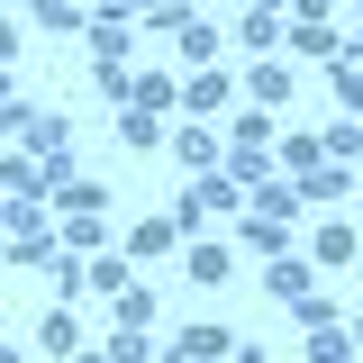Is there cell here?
Returning a JSON list of instances; mask_svg holds the SVG:
<instances>
[{
    "instance_id": "2",
    "label": "cell",
    "mask_w": 363,
    "mask_h": 363,
    "mask_svg": "<svg viewBox=\"0 0 363 363\" xmlns=\"http://www.w3.org/2000/svg\"><path fill=\"white\" fill-rule=\"evenodd\" d=\"M236 73H182V118H227L236 109Z\"/></svg>"
},
{
    "instance_id": "26",
    "label": "cell",
    "mask_w": 363,
    "mask_h": 363,
    "mask_svg": "<svg viewBox=\"0 0 363 363\" xmlns=\"http://www.w3.org/2000/svg\"><path fill=\"white\" fill-rule=\"evenodd\" d=\"M236 45H245V55H272V45H281V18H272V9H245Z\"/></svg>"
},
{
    "instance_id": "18",
    "label": "cell",
    "mask_w": 363,
    "mask_h": 363,
    "mask_svg": "<svg viewBox=\"0 0 363 363\" xmlns=\"http://www.w3.org/2000/svg\"><path fill=\"white\" fill-rule=\"evenodd\" d=\"M100 209H109V191H100V182H64V191H55V218H100Z\"/></svg>"
},
{
    "instance_id": "13",
    "label": "cell",
    "mask_w": 363,
    "mask_h": 363,
    "mask_svg": "<svg viewBox=\"0 0 363 363\" xmlns=\"http://www.w3.org/2000/svg\"><path fill=\"white\" fill-rule=\"evenodd\" d=\"M118 145H136V155H155V145H173V128H164V109H118Z\"/></svg>"
},
{
    "instance_id": "25",
    "label": "cell",
    "mask_w": 363,
    "mask_h": 363,
    "mask_svg": "<svg viewBox=\"0 0 363 363\" xmlns=\"http://www.w3.org/2000/svg\"><path fill=\"white\" fill-rule=\"evenodd\" d=\"M0 227H9V236H37V227H45L37 191H9V200H0Z\"/></svg>"
},
{
    "instance_id": "21",
    "label": "cell",
    "mask_w": 363,
    "mask_h": 363,
    "mask_svg": "<svg viewBox=\"0 0 363 363\" xmlns=\"http://www.w3.org/2000/svg\"><path fill=\"white\" fill-rule=\"evenodd\" d=\"M245 209H255V218H300V191H291V182H255Z\"/></svg>"
},
{
    "instance_id": "40",
    "label": "cell",
    "mask_w": 363,
    "mask_h": 363,
    "mask_svg": "<svg viewBox=\"0 0 363 363\" xmlns=\"http://www.w3.org/2000/svg\"><path fill=\"white\" fill-rule=\"evenodd\" d=\"M0 200H9V191H0Z\"/></svg>"
},
{
    "instance_id": "8",
    "label": "cell",
    "mask_w": 363,
    "mask_h": 363,
    "mask_svg": "<svg viewBox=\"0 0 363 363\" xmlns=\"http://www.w3.org/2000/svg\"><path fill=\"white\" fill-rule=\"evenodd\" d=\"M191 236H182V218H136L128 227V264H155V255H182Z\"/></svg>"
},
{
    "instance_id": "14",
    "label": "cell",
    "mask_w": 363,
    "mask_h": 363,
    "mask_svg": "<svg viewBox=\"0 0 363 363\" xmlns=\"http://www.w3.org/2000/svg\"><path fill=\"white\" fill-rule=\"evenodd\" d=\"M37 345H45V354H82V318H73V300H55V309L37 318Z\"/></svg>"
},
{
    "instance_id": "15",
    "label": "cell",
    "mask_w": 363,
    "mask_h": 363,
    "mask_svg": "<svg viewBox=\"0 0 363 363\" xmlns=\"http://www.w3.org/2000/svg\"><path fill=\"white\" fill-rule=\"evenodd\" d=\"M218 173H227V182H245V191H255V182H272V173H281V164H272V145H227V155H218Z\"/></svg>"
},
{
    "instance_id": "1",
    "label": "cell",
    "mask_w": 363,
    "mask_h": 363,
    "mask_svg": "<svg viewBox=\"0 0 363 363\" xmlns=\"http://www.w3.org/2000/svg\"><path fill=\"white\" fill-rule=\"evenodd\" d=\"M173 218H182V236H209L218 218H245V182H227V173H200L191 191L173 200Z\"/></svg>"
},
{
    "instance_id": "28",
    "label": "cell",
    "mask_w": 363,
    "mask_h": 363,
    "mask_svg": "<svg viewBox=\"0 0 363 363\" xmlns=\"http://www.w3.org/2000/svg\"><path fill=\"white\" fill-rule=\"evenodd\" d=\"M118 327H145V336H155V291H145V281L118 291Z\"/></svg>"
},
{
    "instance_id": "36",
    "label": "cell",
    "mask_w": 363,
    "mask_h": 363,
    "mask_svg": "<svg viewBox=\"0 0 363 363\" xmlns=\"http://www.w3.org/2000/svg\"><path fill=\"white\" fill-rule=\"evenodd\" d=\"M255 9H272V18H291V0H255Z\"/></svg>"
},
{
    "instance_id": "30",
    "label": "cell",
    "mask_w": 363,
    "mask_h": 363,
    "mask_svg": "<svg viewBox=\"0 0 363 363\" xmlns=\"http://www.w3.org/2000/svg\"><path fill=\"white\" fill-rule=\"evenodd\" d=\"M109 363H164V354H155L145 327H118V336H109Z\"/></svg>"
},
{
    "instance_id": "32",
    "label": "cell",
    "mask_w": 363,
    "mask_h": 363,
    "mask_svg": "<svg viewBox=\"0 0 363 363\" xmlns=\"http://www.w3.org/2000/svg\"><path fill=\"white\" fill-rule=\"evenodd\" d=\"M64 255H100V218H64Z\"/></svg>"
},
{
    "instance_id": "38",
    "label": "cell",
    "mask_w": 363,
    "mask_h": 363,
    "mask_svg": "<svg viewBox=\"0 0 363 363\" xmlns=\"http://www.w3.org/2000/svg\"><path fill=\"white\" fill-rule=\"evenodd\" d=\"M64 363H109V354H91V345H82V354H64Z\"/></svg>"
},
{
    "instance_id": "4",
    "label": "cell",
    "mask_w": 363,
    "mask_h": 363,
    "mask_svg": "<svg viewBox=\"0 0 363 363\" xmlns=\"http://www.w3.org/2000/svg\"><path fill=\"white\" fill-rule=\"evenodd\" d=\"M173 155L191 164V173H218V155H227L218 118H182V128H173Z\"/></svg>"
},
{
    "instance_id": "22",
    "label": "cell",
    "mask_w": 363,
    "mask_h": 363,
    "mask_svg": "<svg viewBox=\"0 0 363 363\" xmlns=\"http://www.w3.org/2000/svg\"><path fill=\"white\" fill-rule=\"evenodd\" d=\"M37 28H45V37H82L91 9H82V0H37Z\"/></svg>"
},
{
    "instance_id": "16",
    "label": "cell",
    "mask_w": 363,
    "mask_h": 363,
    "mask_svg": "<svg viewBox=\"0 0 363 363\" xmlns=\"http://www.w3.org/2000/svg\"><path fill=\"white\" fill-rule=\"evenodd\" d=\"M272 164H281L291 182H300V173H318V164H327V136H300V128H291L281 145H272Z\"/></svg>"
},
{
    "instance_id": "24",
    "label": "cell",
    "mask_w": 363,
    "mask_h": 363,
    "mask_svg": "<svg viewBox=\"0 0 363 363\" xmlns=\"http://www.w3.org/2000/svg\"><path fill=\"white\" fill-rule=\"evenodd\" d=\"M9 264H28V272H55V264H64V245H55L45 227H37V236H9Z\"/></svg>"
},
{
    "instance_id": "7",
    "label": "cell",
    "mask_w": 363,
    "mask_h": 363,
    "mask_svg": "<svg viewBox=\"0 0 363 363\" xmlns=\"http://www.w3.org/2000/svg\"><path fill=\"white\" fill-rule=\"evenodd\" d=\"M354 255H363V236H354V218H327V227H318V236H309V264H318V272H345V264H354Z\"/></svg>"
},
{
    "instance_id": "31",
    "label": "cell",
    "mask_w": 363,
    "mask_h": 363,
    "mask_svg": "<svg viewBox=\"0 0 363 363\" xmlns=\"http://www.w3.org/2000/svg\"><path fill=\"white\" fill-rule=\"evenodd\" d=\"M37 128V109H28V100H18V91H9V100H0V145H18V136Z\"/></svg>"
},
{
    "instance_id": "19",
    "label": "cell",
    "mask_w": 363,
    "mask_h": 363,
    "mask_svg": "<svg viewBox=\"0 0 363 363\" xmlns=\"http://www.w3.org/2000/svg\"><path fill=\"white\" fill-rule=\"evenodd\" d=\"M236 236H245L255 255H291V218H255V209H245V218H236Z\"/></svg>"
},
{
    "instance_id": "3",
    "label": "cell",
    "mask_w": 363,
    "mask_h": 363,
    "mask_svg": "<svg viewBox=\"0 0 363 363\" xmlns=\"http://www.w3.org/2000/svg\"><path fill=\"white\" fill-rule=\"evenodd\" d=\"M236 345H245V336L209 318V327H182V336H173V363H236Z\"/></svg>"
},
{
    "instance_id": "20",
    "label": "cell",
    "mask_w": 363,
    "mask_h": 363,
    "mask_svg": "<svg viewBox=\"0 0 363 363\" xmlns=\"http://www.w3.org/2000/svg\"><path fill=\"white\" fill-rule=\"evenodd\" d=\"M128 281H136V264H128V255H91V264H82V291H109V300H118Z\"/></svg>"
},
{
    "instance_id": "17",
    "label": "cell",
    "mask_w": 363,
    "mask_h": 363,
    "mask_svg": "<svg viewBox=\"0 0 363 363\" xmlns=\"http://www.w3.org/2000/svg\"><path fill=\"white\" fill-rule=\"evenodd\" d=\"M218 128H227V145H281V136H272V109H255V100H245V109H227Z\"/></svg>"
},
{
    "instance_id": "5",
    "label": "cell",
    "mask_w": 363,
    "mask_h": 363,
    "mask_svg": "<svg viewBox=\"0 0 363 363\" xmlns=\"http://www.w3.org/2000/svg\"><path fill=\"white\" fill-rule=\"evenodd\" d=\"M291 82H300V73H291L281 55H255V64H245V100H255V109H281Z\"/></svg>"
},
{
    "instance_id": "37",
    "label": "cell",
    "mask_w": 363,
    "mask_h": 363,
    "mask_svg": "<svg viewBox=\"0 0 363 363\" xmlns=\"http://www.w3.org/2000/svg\"><path fill=\"white\" fill-rule=\"evenodd\" d=\"M345 336H354V363H363V318H354V327H345Z\"/></svg>"
},
{
    "instance_id": "35",
    "label": "cell",
    "mask_w": 363,
    "mask_h": 363,
    "mask_svg": "<svg viewBox=\"0 0 363 363\" xmlns=\"http://www.w3.org/2000/svg\"><path fill=\"white\" fill-rule=\"evenodd\" d=\"M236 363H272V354H264V345H236Z\"/></svg>"
},
{
    "instance_id": "29",
    "label": "cell",
    "mask_w": 363,
    "mask_h": 363,
    "mask_svg": "<svg viewBox=\"0 0 363 363\" xmlns=\"http://www.w3.org/2000/svg\"><path fill=\"white\" fill-rule=\"evenodd\" d=\"M327 155H336V164H363V118H354V109L327 128Z\"/></svg>"
},
{
    "instance_id": "12",
    "label": "cell",
    "mask_w": 363,
    "mask_h": 363,
    "mask_svg": "<svg viewBox=\"0 0 363 363\" xmlns=\"http://www.w3.org/2000/svg\"><path fill=\"white\" fill-rule=\"evenodd\" d=\"M291 55H300V64H336V55H345V37H336L327 18H291Z\"/></svg>"
},
{
    "instance_id": "33",
    "label": "cell",
    "mask_w": 363,
    "mask_h": 363,
    "mask_svg": "<svg viewBox=\"0 0 363 363\" xmlns=\"http://www.w3.org/2000/svg\"><path fill=\"white\" fill-rule=\"evenodd\" d=\"M291 318H300V327H327V318H336V300H327V291H300V300H291Z\"/></svg>"
},
{
    "instance_id": "34",
    "label": "cell",
    "mask_w": 363,
    "mask_h": 363,
    "mask_svg": "<svg viewBox=\"0 0 363 363\" xmlns=\"http://www.w3.org/2000/svg\"><path fill=\"white\" fill-rule=\"evenodd\" d=\"M9 55H18V18L0 9V64H9Z\"/></svg>"
},
{
    "instance_id": "27",
    "label": "cell",
    "mask_w": 363,
    "mask_h": 363,
    "mask_svg": "<svg viewBox=\"0 0 363 363\" xmlns=\"http://www.w3.org/2000/svg\"><path fill=\"white\" fill-rule=\"evenodd\" d=\"M136 109H182V82L173 73H136Z\"/></svg>"
},
{
    "instance_id": "10",
    "label": "cell",
    "mask_w": 363,
    "mask_h": 363,
    "mask_svg": "<svg viewBox=\"0 0 363 363\" xmlns=\"http://www.w3.org/2000/svg\"><path fill=\"white\" fill-rule=\"evenodd\" d=\"M264 291H272V300H281V309H291L300 291H318V264H309V255H272V272H264Z\"/></svg>"
},
{
    "instance_id": "6",
    "label": "cell",
    "mask_w": 363,
    "mask_h": 363,
    "mask_svg": "<svg viewBox=\"0 0 363 363\" xmlns=\"http://www.w3.org/2000/svg\"><path fill=\"white\" fill-rule=\"evenodd\" d=\"M182 272H191L200 291H227V272H236V255H227L218 236H191V245H182Z\"/></svg>"
},
{
    "instance_id": "23",
    "label": "cell",
    "mask_w": 363,
    "mask_h": 363,
    "mask_svg": "<svg viewBox=\"0 0 363 363\" xmlns=\"http://www.w3.org/2000/svg\"><path fill=\"white\" fill-rule=\"evenodd\" d=\"M173 45H182V64H191V73H209V64H218V28H209V18H191Z\"/></svg>"
},
{
    "instance_id": "9",
    "label": "cell",
    "mask_w": 363,
    "mask_h": 363,
    "mask_svg": "<svg viewBox=\"0 0 363 363\" xmlns=\"http://www.w3.org/2000/svg\"><path fill=\"white\" fill-rule=\"evenodd\" d=\"M291 191H300L309 209H336V200L354 191V164H336V155H327V164H318V173H300V182H291Z\"/></svg>"
},
{
    "instance_id": "11",
    "label": "cell",
    "mask_w": 363,
    "mask_h": 363,
    "mask_svg": "<svg viewBox=\"0 0 363 363\" xmlns=\"http://www.w3.org/2000/svg\"><path fill=\"white\" fill-rule=\"evenodd\" d=\"M82 45H91V64H136L128 18H91V28H82Z\"/></svg>"
},
{
    "instance_id": "39",
    "label": "cell",
    "mask_w": 363,
    "mask_h": 363,
    "mask_svg": "<svg viewBox=\"0 0 363 363\" xmlns=\"http://www.w3.org/2000/svg\"><path fill=\"white\" fill-rule=\"evenodd\" d=\"M0 100H9V64H0Z\"/></svg>"
}]
</instances>
